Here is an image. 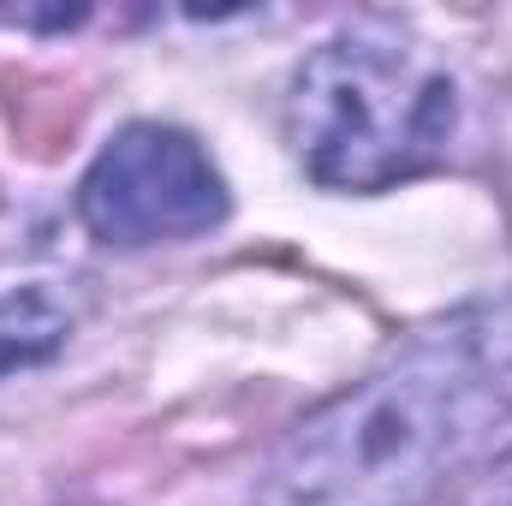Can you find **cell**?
<instances>
[{"mask_svg":"<svg viewBox=\"0 0 512 506\" xmlns=\"http://www.w3.org/2000/svg\"><path fill=\"white\" fill-rule=\"evenodd\" d=\"M512 423V292L405 334L268 453L251 506H429Z\"/></svg>","mask_w":512,"mask_h":506,"instance_id":"cell-1","label":"cell"},{"mask_svg":"<svg viewBox=\"0 0 512 506\" xmlns=\"http://www.w3.org/2000/svg\"><path fill=\"white\" fill-rule=\"evenodd\" d=\"M459 126L447 60L399 18L316 42L286 84V143L328 191H393L429 173Z\"/></svg>","mask_w":512,"mask_h":506,"instance_id":"cell-2","label":"cell"},{"mask_svg":"<svg viewBox=\"0 0 512 506\" xmlns=\"http://www.w3.org/2000/svg\"><path fill=\"white\" fill-rule=\"evenodd\" d=\"M227 209L233 197L209 149L191 131L161 126V120L114 131L90 161V173L78 179V221L120 251L215 233Z\"/></svg>","mask_w":512,"mask_h":506,"instance_id":"cell-3","label":"cell"},{"mask_svg":"<svg viewBox=\"0 0 512 506\" xmlns=\"http://www.w3.org/2000/svg\"><path fill=\"white\" fill-rule=\"evenodd\" d=\"M72 304L54 298L42 280H24V286H6L0 292V376L12 370H30L42 358H54L72 334Z\"/></svg>","mask_w":512,"mask_h":506,"instance_id":"cell-4","label":"cell"},{"mask_svg":"<svg viewBox=\"0 0 512 506\" xmlns=\"http://www.w3.org/2000/svg\"><path fill=\"white\" fill-rule=\"evenodd\" d=\"M447 506H512V453L507 459H495L477 483H465Z\"/></svg>","mask_w":512,"mask_h":506,"instance_id":"cell-5","label":"cell"}]
</instances>
